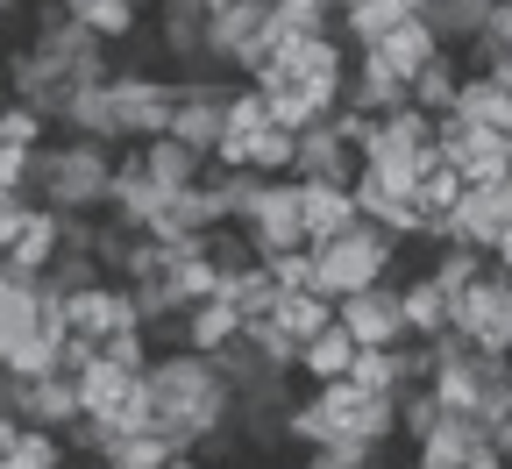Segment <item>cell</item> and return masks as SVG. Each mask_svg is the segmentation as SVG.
Returning a JSON list of instances; mask_svg holds the SVG:
<instances>
[{
	"label": "cell",
	"mask_w": 512,
	"mask_h": 469,
	"mask_svg": "<svg viewBox=\"0 0 512 469\" xmlns=\"http://www.w3.org/2000/svg\"><path fill=\"white\" fill-rule=\"evenodd\" d=\"M8 469H72V448H64V434H50V427H22Z\"/></svg>",
	"instance_id": "obj_36"
},
{
	"label": "cell",
	"mask_w": 512,
	"mask_h": 469,
	"mask_svg": "<svg viewBox=\"0 0 512 469\" xmlns=\"http://www.w3.org/2000/svg\"><path fill=\"white\" fill-rule=\"evenodd\" d=\"M57 249H64V214H57V207H36L29 228H22L15 249H8V278H15V285H36L50 263H57Z\"/></svg>",
	"instance_id": "obj_11"
},
{
	"label": "cell",
	"mask_w": 512,
	"mask_h": 469,
	"mask_svg": "<svg viewBox=\"0 0 512 469\" xmlns=\"http://www.w3.org/2000/svg\"><path fill=\"white\" fill-rule=\"evenodd\" d=\"M29 214H36V199H29V192H0V256L15 249V235L29 228Z\"/></svg>",
	"instance_id": "obj_44"
},
{
	"label": "cell",
	"mask_w": 512,
	"mask_h": 469,
	"mask_svg": "<svg viewBox=\"0 0 512 469\" xmlns=\"http://www.w3.org/2000/svg\"><path fill=\"white\" fill-rule=\"evenodd\" d=\"M171 299H178V306H207V299H221V271H214L207 249L171 256Z\"/></svg>",
	"instance_id": "obj_28"
},
{
	"label": "cell",
	"mask_w": 512,
	"mask_h": 469,
	"mask_svg": "<svg viewBox=\"0 0 512 469\" xmlns=\"http://www.w3.org/2000/svg\"><path fill=\"white\" fill-rule=\"evenodd\" d=\"M406 469H441V462H420V455H413V462H406Z\"/></svg>",
	"instance_id": "obj_53"
},
{
	"label": "cell",
	"mask_w": 512,
	"mask_h": 469,
	"mask_svg": "<svg viewBox=\"0 0 512 469\" xmlns=\"http://www.w3.org/2000/svg\"><path fill=\"white\" fill-rule=\"evenodd\" d=\"M143 164H150V185L171 199V192H192L207 178V157L200 150H185L178 136H157V143H143Z\"/></svg>",
	"instance_id": "obj_16"
},
{
	"label": "cell",
	"mask_w": 512,
	"mask_h": 469,
	"mask_svg": "<svg viewBox=\"0 0 512 469\" xmlns=\"http://www.w3.org/2000/svg\"><path fill=\"white\" fill-rule=\"evenodd\" d=\"M491 271H505V278H512V228L491 242Z\"/></svg>",
	"instance_id": "obj_48"
},
{
	"label": "cell",
	"mask_w": 512,
	"mask_h": 469,
	"mask_svg": "<svg viewBox=\"0 0 512 469\" xmlns=\"http://www.w3.org/2000/svg\"><path fill=\"white\" fill-rule=\"evenodd\" d=\"M221 299L242 313V327H249V320H264V313L278 306V278H271V263L256 256V263H242V271H221Z\"/></svg>",
	"instance_id": "obj_22"
},
{
	"label": "cell",
	"mask_w": 512,
	"mask_h": 469,
	"mask_svg": "<svg viewBox=\"0 0 512 469\" xmlns=\"http://www.w3.org/2000/svg\"><path fill=\"white\" fill-rule=\"evenodd\" d=\"M292 178H306V185H356V150L335 143V128H328V121H313L306 136H299Z\"/></svg>",
	"instance_id": "obj_10"
},
{
	"label": "cell",
	"mask_w": 512,
	"mask_h": 469,
	"mask_svg": "<svg viewBox=\"0 0 512 469\" xmlns=\"http://www.w3.org/2000/svg\"><path fill=\"white\" fill-rule=\"evenodd\" d=\"M171 107H178L171 72H114V79H107V128H114V150L171 136Z\"/></svg>",
	"instance_id": "obj_4"
},
{
	"label": "cell",
	"mask_w": 512,
	"mask_h": 469,
	"mask_svg": "<svg viewBox=\"0 0 512 469\" xmlns=\"http://www.w3.org/2000/svg\"><path fill=\"white\" fill-rule=\"evenodd\" d=\"M484 271H491L484 249H463V242H456V249H427V278H434L441 292H463V285H477Z\"/></svg>",
	"instance_id": "obj_33"
},
{
	"label": "cell",
	"mask_w": 512,
	"mask_h": 469,
	"mask_svg": "<svg viewBox=\"0 0 512 469\" xmlns=\"http://www.w3.org/2000/svg\"><path fill=\"white\" fill-rule=\"evenodd\" d=\"M335 8L342 0H271V15L299 36H335Z\"/></svg>",
	"instance_id": "obj_40"
},
{
	"label": "cell",
	"mask_w": 512,
	"mask_h": 469,
	"mask_svg": "<svg viewBox=\"0 0 512 469\" xmlns=\"http://www.w3.org/2000/svg\"><path fill=\"white\" fill-rule=\"evenodd\" d=\"M399 22H413V0H342L335 8V36L349 50H377Z\"/></svg>",
	"instance_id": "obj_12"
},
{
	"label": "cell",
	"mask_w": 512,
	"mask_h": 469,
	"mask_svg": "<svg viewBox=\"0 0 512 469\" xmlns=\"http://www.w3.org/2000/svg\"><path fill=\"white\" fill-rule=\"evenodd\" d=\"M477 448H491V427L484 420H434V434L413 448L420 462H441V469H463Z\"/></svg>",
	"instance_id": "obj_21"
},
{
	"label": "cell",
	"mask_w": 512,
	"mask_h": 469,
	"mask_svg": "<svg viewBox=\"0 0 512 469\" xmlns=\"http://www.w3.org/2000/svg\"><path fill=\"white\" fill-rule=\"evenodd\" d=\"M470 8H491V0H470Z\"/></svg>",
	"instance_id": "obj_55"
},
{
	"label": "cell",
	"mask_w": 512,
	"mask_h": 469,
	"mask_svg": "<svg viewBox=\"0 0 512 469\" xmlns=\"http://www.w3.org/2000/svg\"><path fill=\"white\" fill-rule=\"evenodd\" d=\"M8 285H15V278H8V256H0V299H8Z\"/></svg>",
	"instance_id": "obj_51"
},
{
	"label": "cell",
	"mask_w": 512,
	"mask_h": 469,
	"mask_svg": "<svg viewBox=\"0 0 512 469\" xmlns=\"http://www.w3.org/2000/svg\"><path fill=\"white\" fill-rule=\"evenodd\" d=\"M128 8H143V15H157V8H164V0H128Z\"/></svg>",
	"instance_id": "obj_52"
},
{
	"label": "cell",
	"mask_w": 512,
	"mask_h": 469,
	"mask_svg": "<svg viewBox=\"0 0 512 469\" xmlns=\"http://www.w3.org/2000/svg\"><path fill=\"white\" fill-rule=\"evenodd\" d=\"M434 420H441V406L427 398V384H406V391H399V441L420 448V441L434 434Z\"/></svg>",
	"instance_id": "obj_41"
},
{
	"label": "cell",
	"mask_w": 512,
	"mask_h": 469,
	"mask_svg": "<svg viewBox=\"0 0 512 469\" xmlns=\"http://www.w3.org/2000/svg\"><path fill=\"white\" fill-rule=\"evenodd\" d=\"M299 199H306V185L299 178H256V192H249V207H242V235H249V249L256 256H285V249H306V214H299Z\"/></svg>",
	"instance_id": "obj_5"
},
{
	"label": "cell",
	"mask_w": 512,
	"mask_h": 469,
	"mask_svg": "<svg viewBox=\"0 0 512 469\" xmlns=\"http://www.w3.org/2000/svg\"><path fill=\"white\" fill-rule=\"evenodd\" d=\"M143 377H128V370H114V363H86L79 370V398H86V413H114V406H128V391H136Z\"/></svg>",
	"instance_id": "obj_30"
},
{
	"label": "cell",
	"mask_w": 512,
	"mask_h": 469,
	"mask_svg": "<svg viewBox=\"0 0 512 469\" xmlns=\"http://www.w3.org/2000/svg\"><path fill=\"white\" fill-rule=\"evenodd\" d=\"M434 50H441V43H434V29H427V22H399L392 36H384V43H377V57H384V64H392V72H399L406 86L420 79V64H427Z\"/></svg>",
	"instance_id": "obj_26"
},
{
	"label": "cell",
	"mask_w": 512,
	"mask_h": 469,
	"mask_svg": "<svg viewBox=\"0 0 512 469\" xmlns=\"http://www.w3.org/2000/svg\"><path fill=\"white\" fill-rule=\"evenodd\" d=\"M491 342L512 356V285H505V306H498V327H491Z\"/></svg>",
	"instance_id": "obj_47"
},
{
	"label": "cell",
	"mask_w": 512,
	"mask_h": 469,
	"mask_svg": "<svg viewBox=\"0 0 512 469\" xmlns=\"http://www.w3.org/2000/svg\"><path fill=\"white\" fill-rule=\"evenodd\" d=\"M22 8H29V0H0V22H15Z\"/></svg>",
	"instance_id": "obj_50"
},
{
	"label": "cell",
	"mask_w": 512,
	"mask_h": 469,
	"mask_svg": "<svg viewBox=\"0 0 512 469\" xmlns=\"http://www.w3.org/2000/svg\"><path fill=\"white\" fill-rule=\"evenodd\" d=\"M456 86H463V57L456 50H434L420 64V79H413V107L420 114H448V107H456Z\"/></svg>",
	"instance_id": "obj_25"
},
{
	"label": "cell",
	"mask_w": 512,
	"mask_h": 469,
	"mask_svg": "<svg viewBox=\"0 0 512 469\" xmlns=\"http://www.w3.org/2000/svg\"><path fill=\"white\" fill-rule=\"evenodd\" d=\"M185 448L164 434V427H143V434H121L107 455H100V469H171Z\"/></svg>",
	"instance_id": "obj_24"
},
{
	"label": "cell",
	"mask_w": 512,
	"mask_h": 469,
	"mask_svg": "<svg viewBox=\"0 0 512 469\" xmlns=\"http://www.w3.org/2000/svg\"><path fill=\"white\" fill-rule=\"evenodd\" d=\"M498 455H512V441H505V448H498Z\"/></svg>",
	"instance_id": "obj_56"
},
{
	"label": "cell",
	"mask_w": 512,
	"mask_h": 469,
	"mask_svg": "<svg viewBox=\"0 0 512 469\" xmlns=\"http://www.w3.org/2000/svg\"><path fill=\"white\" fill-rule=\"evenodd\" d=\"M349 107H363V114H392V107H406L413 100V86L384 64L377 50H349V93H342Z\"/></svg>",
	"instance_id": "obj_9"
},
{
	"label": "cell",
	"mask_w": 512,
	"mask_h": 469,
	"mask_svg": "<svg viewBox=\"0 0 512 469\" xmlns=\"http://www.w3.org/2000/svg\"><path fill=\"white\" fill-rule=\"evenodd\" d=\"M221 128H235V136H264L271 128V100L256 93L249 79H235V93H228V121Z\"/></svg>",
	"instance_id": "obj_42"
},
{
	"label": "cell",
	"mask_w": 512,
	"mask_h": 469,
	"mask_svg": "<svg viewBox=\"0 0 512 469\" xmlns=\"http://www.w3.org/2000/svg\"><path fill=\"white\" fill-rule=\"evenodd\" d=\"M484 43L512 50V0H491V8H484Z\"/></svg>",
	"instance_id": "obj_46"
},
{
	"label": "cell",
	"mask_w": 512,
	"mask_h": 469,
	"mask_svg": "<svg viewBox=\"0 0 512 469\" xmlns=\"http://www.w3.org/2000/svg\"><path fill=\"white\" fill-rule=\"evenodd\" d=\"M299 469H384V448H370L356 434H335L320 448H299Z\"/></svg>",
	"instance_id": "obj_32"
},
{
	"label": "cell",
	"mask_w": 512,
	"mask_h": 469,
	"mask_svg": "<svg viewBox=\"0 0 512 469\" xmlns=\"http://www.w3.org/2000/svg\"><path fill=\"white\" fill-rule=\"evenodd\" d=\"M299 185H306V178H299ZM299 214H306V249L335 242V235H349V228L363 221V214H356V192H349V185H306Z\"/></svg>",
	"instance_id": "obj_13"
},
{
	"label": "cell",
	"mask_w": 512,
	"mask_h": 469,
	"mask_svg": "<svg viewBox=\"0 0 512 469\" xmlns=\"http://www.w3.org/2000/svg\"><path fill=\"white\" fill-rule=\"evenodd\" d=\"M349 363H356V334L342 327V320H328L313 334V342H299V384H342L349 377Z\"/></svg>",
	"instance_id": "obj_14"
},
{
	"label": "cell",
	"mask_w": 512,
	"mask_h": 469,
	"mask_svg": "<svg viewBox=\"0 0 512 469\" xmlns=\"http://www.w3.org/2000/svg\"><path fill=\"white\" fill-rule=\"evenodd\" d=\"M448 164L463 171V185H470V192H491V185L512 171V136H484V128H477V136H470L456 157H448Z\"/></svg>",
	"instance_id": "obj_23"
},
{
	"label": "cell",
	"mask_w": 512,
	"mask_h": 469,
	"mask_svg": "<svg viewBox=\"0 0 512 469\" xmlns=\"http://www.w3.org/2000/svg\"><path fill=\"white\" fill-rule=\"evenodd\" d=\"M107 178H114V150L86 143V136H50L43 150H29V199L57 214H107Z\"/></svg>",
	"instance_id": "obj_2"
},
{
	"label": "cell",
	"mask_w": 512,
	"mask_h": 469,
	"mask_svg": "<svg viewBox=\"0 0 512 469\" xmlns=\"http://www.w3.org/2000/svg\"><path fill=\"white\" fill-rule=\"evenodd\" d=\"M214 8H235V0H214Z\"/></svg>",
	"instance_id": "obj_54"
},
{
	"label": "cell",
	"mask_w": 512,
	"mask_h": 469,
	"mask_svg": "<svg viewBox=\"0 0 512 469\" xmlns=\"http://www.w3.org/2000/svg\"><path fill=\"white\" fill-rule=\"evenodd\" d=\"M242 342H249L256 356H264L271 370H299V342H292V334H285L271 313H264V320H249V327H242Z\"/></svg>",
	"instance_id": "obj_39"
},
{
	"label": "cell",
	"mask_w": 512,
	"mask_h": 469,
	"mask_svg": "<svg viewBox=\"0 0 512 469\" xmlns=\"http://www.w3.org/2000/svg\"><path fill=\"white\" fill-rule=\"evenodd\" d=\"M463 192H470V185H463V171L448 164L441 150H427V157H420V185H413V199H420V214H448V207H456Z\"/></svg>",
	"instance_id": "obj_27"
},
{
	"label": "cell",
	"mask_w": 512,
	"mask_h": 469,
	"mask_svg": "<svg viewBox=\"0 0 512 469\" xmlns=\"http://www.w3.org/2000/svg\"><path fill=\"white\" fill-rule=\"evenodd\" d=\"M93 349H100V363H114V370H128V377H143V370H150V356H157L143 327H114V334H100Z\"/></svg>",
	"instance_id": "obj_37"
},
{
	"label": "cell",
	"mask_w": 512,
	"mask_h": 469,
	"mask_svg": "<svg viewBox=\"0 0 512 469\" xmlns=\"http://www.w3.org/2000/svg\"><path fill=\"white\" fill-rule=\"evenodd\" d=\"M399 306H406V334H413V342H434V334L448 327V292L427 278V263L399 278Z\"/></svg>",
	"instance_id": "obj_17"
},
{
	"label": "cell",
	"mask_w": 512,
	"mask_h": 469,
	"mask_svg": "<svg viewBox=\"0 0 512 469\" xmlns=\"http://www.w3.org/2000/svg\"><path fill=\"white\" fill-rule=\"evenodd\" d=\"M207 22H214V0H164L157 8V43H164V57L178 64V72H192L200 64V50H207Z\"/></svg>",
	"instance_id": "obj_7"
},
{
	"label": "cell",
	"mask_w": 512,
	"mask_h": 469,
	"mask_svg": "<svg viewBox=\"0 0 512 469\" xmlns=\"http://www.w3.org/2000/svg\"><path fill=\"white\" fill-rule=\"evenodd\" d=\"M413 22H427L441 50H470L484 36V8H470V0H413Z\"/></svg>",
	"instance_id": "obj_18"
},
{
	"label": "cell",
	"mask_w": 512,
	"mask_h": 469,
	"mask_svg": "<svg viewBox=\"0 0 512 469\" xmlns=\"http://www.w3.org/2000/svg\"><path fill=\"white\" fill-rule=\"evenodd\" d=\"M278 292H313V249H285V256H264Z\"/></svg>",
	"instance_id": "obj_43"
},
{
	"label": "cell",
	"mask_w": 512,
	"mask_h": 469,
	"mask_svg": "<svg viewBox=\"0 0 512 469\" xmlns=\"http://www.w3.org/2000/svg\"><path fill=\"white\" fill-rule=\"evenodd\" d=\"M171 469H221V462H207V455H192V448H185V455H178Z\"/></svg>",
	"instance_id": "obj_49"
},
{
	"label": "cell",
	"mask_w": 512,
	"mask_h": 469,
	"mask_svg": "<svg viewBox=\"0 0 512 469\" xmlns=\"http://www.w3.org/2000/svg\"><path fill=\"white\" fill-rule=\"evenodd\" d=\"M335 320L356 334V349H399V342H413V334H406V306H399V278L335 299Z\"/></svg>",
	"instance_id": "obj_6"
},
{
	"label": "cell",
	"mask_w": 512,
	"mask_h": 469,
	"mask_svg": "<svg viewBox=\"0 0 512 469\" xmlns=\"http://www.w3.org/2000/svg\"><path fill=\"white\" fill-rule=\"evenodd\" d=\"M242 342V313L228 299H207V306H185V349H200V356H221Z\"/></svg>",
	"instance_id": "obj_20"
},
{
	"label": "cell",
	"mask_w": 512,
	"mask_h": 469,
	"mask_svg": "<svg viewBox=\"0 0 512 469\" xmlns=\"http://www.w3.org/2000/svg\"><path fill=\"white\" fill-rule=\"evenodd\" d=\"M0 192H29V150L0 143Z\"/></svg>",
	"instance_id": "obj_45"
},
{
	"label": "cell",
	"mask_w": 512,
	"mask_h": 469,
	"mask_svg": "<svg viewBox=\"0 0 512 469\" xmlns=\"http://www.w3.org/2000/svg\"><path fill=\"white\" fill-rule=\"evenodd\" d=\"M143 391H150V427H164L178 448H200V434L235 420V384L200 349H157Z\"/></svg>",
	"instance_id": "obj_1"
},
{
	"label": "cell",
	"mask_w": 512,
	"mask_h": 469,
	"mask_svg": "<svg viewBox=\"0 0 512 469\" xmlns=\"http://www.w3.org/2000/svg\"><path fill=\"white\" fill-rule=\"evenodd\" d=\"M64 8H72V22L86 36H100L107 50H121V43L143 36V8H128V0H64Z\"/></svg>",
	"instance_id": "obj_19"
},
{
	"label": "cell",
	"mask_w": 512,
	"mask_h": 469,
	"mask_svg": "<svg viewBox=\"0 0 512 469\" xmlns=\"http://www.w3.org/2000/svg\"><path fill=\"white\" fill-rule=\"evenodd\" d=\"M0 143H15V150H43L50 143V114H36L29 100L15 93H0Z\"/></svg>",
	"instance_id": "obj_34"
},
{
	"label": "cell",
	"mask_w": 512,
	"mask_h": 469,
	"mask_svg": "<svg viewBox=\"0 0 512 469\" xmlns=\"http://www.w3.org/2000/svg\"><path fill=\"white\" fill-rule=\"evenodd\" d=\"M43 285L50 292H93V285H107V271H100L93 249H57V263L43 271Z\"/></svg>",
	"instance_id": "obj_35"
},
{
	"label": "cell",
	"mask_w": 512,
	"mask_h": 469,
	"mask_svg": "<svg viewBox=\"0 0 512 469\" xmlns=\"http://www.w3.org/2000/svg\"><path fill=\"white\" fill-rule=\"evenodd\" d=\"M292 157H299V136H292V128H264V136L249 143V171H256V178H292Z\"/></svg>",
	"instance_id": "obj_38"
},
{
	"label": "cell",
	"mask_w": 512,
	"mask_h": 469,
	"mask_svg": "<svg viewBox=\"0 0 512 469\" xmlns=\"http://www.w3.org/2000/svg\"><path fill=\"white\" fill-rule=\"evenodd\" d=\"M399 249H406V242H392L377 221H356L349 235H335V242L313 249V292H320V299H349V292H363V285L406 278Z\"/></svg>",
	"instance_id": "obj_3"
},
{
	"label": "cell",
	"mask_w": 512,
	"mask_h": 469,
	"mask_svg": "<svg viewBox=\"0 0 512 469\" xmlns=\"http://www.w3.org/2000/svg\"><path fill=\"white\" fill-rule=\"evenodd\" d=\"M427 398L441 406V420H484V377H477V363H434Z\"/></svg>",
	"instance_id": "obj_15"
},
{
	"label": "cell",
	"mask_w": 512,
	"mask_h": 469,
	"mask_svg": "<svg viewBox=\"0 0 512 469\" xmlns=\"http://www.w3.org/2000/svg\"><path fill=\"white\" fill-rule=\"evenodd\" d=\"M505 469H512V455H505Z\"/></svg>",
	"instance_id": "obj_57"
},
{
	"label": "cell",
	"mask_w": 512,
	"mask_h": 469,
	"mask_svg": "<svg viewBox=\"0 0 512 469\" xmlns=\"http://www.w3.org/2000/svg\"><path fill=\"white\" fill-rule=\"evenodd\" d=\"M79 413H86L79 377H64V370H50V377H22V427H50V434H64Z\"/></svg>",
	"instance_id": "obj_8"
},
{
	"label": "cell",
	"mask_w": 512,
	"mask_h": 469,
	"mask_svg": "<svg viewBox=\"0 0 512 469\" xmlns=\"http://www.w3.org/2000/svg\"><path fill=\"white\" fill-rule=\"evenodd\" d=\"M271 320H278V327L292 334V342H313V334L335 320V299H320V292H278Z\"/></svg>",
	"instance_id": "obj_29"
},
{
	"label": "cell",
	"mask_w": 512,
	"mask_h": 469,
	"mask_svg": "<svg viewBox=\"0 0 512 469\" xmlns=\"http://www.w3.org/2000/svg\"><path fill=\"white\" fill-rule=\"evenodd\" d=\"M399 349H406V342H399ZM399 349H356L349 384H356V391H384V398L406 391V356H399Z\"/></svg>",
	"instance_id": "obj_31"
}]
</instances>
